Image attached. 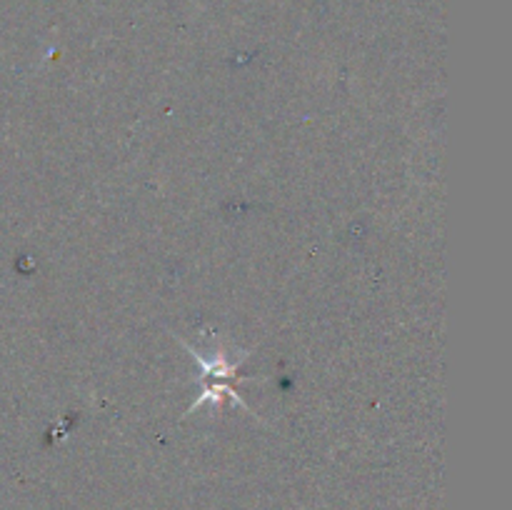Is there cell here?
<instances>
[{"label": "cell", "mask_w": 512, "mask_h": 510, "mask_svg": "<svg viewBox=\"0 0 512 510\" xmlns=\"http://www.w3.org/2000/svg\"><path fill=\"white\" fill-rule=\"evenodd\" d=\"M173 338L178 340V343L183 345L190 355H193L195 363L200 365V370H203V388H208V385H215V383H225V380L240 378L238 368L245 363V358L250 355V350H245V353H240L238 358L233 360L228 353H225V348H218L215 353L205 355V353H200L198 348H193L188 340L180 338V335H173Z\"/></svg>", "instance_id": "cell-1"}]
</instances>
